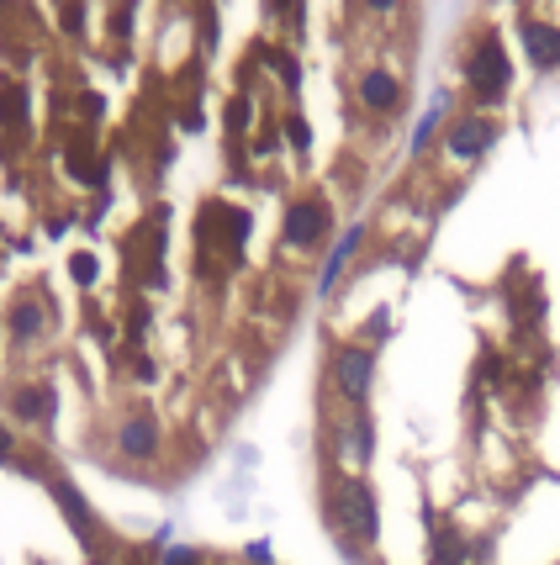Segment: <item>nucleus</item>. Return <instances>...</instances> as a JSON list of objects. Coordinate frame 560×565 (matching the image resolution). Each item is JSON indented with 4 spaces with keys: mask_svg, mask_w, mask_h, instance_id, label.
<instances>
[{
    "mask_svg": "<svg viewBox=\"0 0 560 565\" xmlns=\"http://www.w3.org/2000/svg\"><path fill=\"white\" fill-rule=\"evenodd\" d=\"M465 80H471L476 101H502V90H508V80H513V64H508V53H502L497 37H481L476 43L471 64H465Z\"/></svg>",
    "mask_w": 560,
    "mask_h": 565,
    "instance_id": "f257e3e1",
    "label": "nucleus"
},
{
    "mask_svg": "<svg viewBox=\"0 0 560 565\" xmlns=\"http://www.w3.org/2000/svg\"><path fill=\"white\" fill-rule=\"evenodd\" d=\"M339 523L360 544H370V539L381 534V513H376V497H370L365 481H344L339 486Z\"/></svg>",
    "mask_w": 560,
    "mask_h": 565,
    "instance_id": "f03ea898",
    "label": "nucleus"
},
{
    "mask_svg": "<svg viewBox=\"0 0 560 565\" xmlns=\"http://www.w3.org/2000/svg\"><path fill=\"white\" fill-rule=\"evenodd\" d=\"M323 233H328V206L323 201H296L286 212V243L291 249H312Z\"/></svg>",
    "mask_w": 560,
    "mask_h": 565,
    "instance_id": "7ed1b4c3",
    "label": "nucleus"
},
{
    "mask_svg": "<svg viewBox=\"0 0 560 565\" xmlns=\"http://www.w3.org/2000/svg\"><path fill=\"white\" fill-rule=\"evenodd\" d=\"M370 375H376V360H370V349H344L339 360H333V381L349 402H365L370 391Z\"/></svg>",
    "mask_w": 560,
    "mask_h": 565,
    "instance_id": "20e7f679",
    "label": "nucleus"
},
{
    "mask_svg": "<svg viewBox=\"0 0 560 565\" xmlns=\"http://www.w3.org/2000/svg\"><path fill=\"white\" fill-rule=\"evenodd\" d=\"M117 449L127 460H154L159 455V423L148 418V412H138V418H127L117 428Z\"/></svg>",
    "mask_w": 560,
    "mask_h": 565,
    "instance_id": "39448f33",
    "label": "nucleus"
},
{
    "mask_svg": "<svg viewBox=\"0 0 560 565\" xmlns=\"http://www.w3.org/2000/svg\"><path fill=\"white\" fill-rule=\"evenodd\" d=\"M492 122L487 117H460L455 127H450V154L455 159H476V154H487L492 148Z\"/></svg>",
    "mask_w": 560,
    "mask_h": 565,
    "instance_id": "423d86ee",
    "label": "nucleus"
},
{
    "mask_svg": "<svg viewBox=\"0 0 560 565\" xmlns=\"http://www.w3.org/2000/svg\"><path fill=\"white\" fill-rule=\"evenodd\" d=\"M524 53H529V64H539V69H550V64H560V32L555 27H545V22H529L524 32Z\"/></svg>",
    "mask_w": 560,
    "mask_h": 565,
    "instance_id": "0eeeda50",
    "label": "nucleus"
},
{
    "mask_svg": "<svg viewBox=\"0 0 560 565\" xmlns=\"http://www.w3.org/2000/svg\"><path fill=\"white\" fill-rule=\"evenodd\" d=\"M397 96H402V85H397V74H391V69H370L365 80H360V101L370 111H391V106H397Z\"/></svg>",
    "mask_w": 560,
    "mask_h": 565,
    "instance_id": "6e6552de",
    "label": "nucleus"
},
{
    "mask_svg": "<svg viewBox=\"0 0 560 565\" xmlns=\"http://www.w3.org/2000/svg\"><path fill=\"white\" fill-rule=\"evenodd\" d=\"M360 238H365V228H349V233L339 238V249H333L328 265H323V280H317V291H333V286H339V275H344V265L354 259V249H360Z\"/></svg>",
    "mask_w": 560,
    "mask_h": 565,
    "instance_id": "1a4fd4ad",
    "label": "nucleus"
},
{
    "mask_svg": "<svg viewBox=\"0 0 560 565\" xmlns=\"http://www.w3.org/2000/svg\"><path fill=\"white\" fill-rule=\"evenodd\" d=\"M53 497H59V507L69 513V523H74V529H80V539L90 544V507H85V497L74 492L69 481H59V476H53Z\"/></svg>",
    "mask_w": 560,
    "mask_h": 565,
    "instance_id": "9d476101",
    "label": "nucleus"
},
{
    "mask_svg": "<svg viewBox=\"0 0 560 565\" xmlns=\"http://www.w3.org/2000/svg\"><path fill=\"white\" fill-rule=\"evenodd\" d=\"M16 418H27V423H48V418H53V391H48V386H27V391H16Z\"/></svg>",
    "mask_w": 560,
    "mask_h": 565,
    "instance_id": "9b49d317",
    "label": "nucleus"
},
{
    "mask_svg": "<svg viewBox=\"0 0 560 565\" xmlns=\"http://www.w3.org/2000/svg\"><path fill=\"white\" fill-rule=\"evenodd\" d=\"M43 323H48V317H43V307H37V301H16V312H11V333L22 338V344L43 333Z\"/></svg>",
    "mask_w": 560,
    "mask_h": 565,
    "instance_id": "f8f14e48",
    "label": "nucleus"
},
{
    "mask_svg": "<svg viewBox=\"0 0 560 565\" xmlns=\"http://www.w3.org/2000/svg\"><path fill=\"white\" fill-rule=\"evenodd\" d=\"M428 560H434V565H460V560H465V539H460L455 529H439V534H434V550H428Z\"/></svg>",
    "mask_w": 560,
    "mask_h": 565,
    "instance_id": "ddd939ff",
    "label": "nucleus"
},
{
    "mask_svg": "<svg viewBox=\"0 0 560 565\" xmlns=\"http://www.w3.org/2000/svg\"><path fill=\"white\" fill-rule=\"evenodd\" d=\"M444 106H450V96H434V106L423 111V122H418V133H413V148H423L428 138H434V127H439V117H444Z\"/></svg>",
    "mask_w": 560,
    "mask_h": 565,
    "instance_id": "4468645a",
    "label": "nucleus"
},
{
    "mask_svg": "<svg viewBox=\"0 0 560 565\" xmlns=\"http://www.w3.org/2000/svg\"><path fill=\"white\" fill-rule=\"evenodd\" d=\"M69 275L80 280V286H90V280H96V259H90V254H74V259H69Z\"/></svg>",
    "mask_w": 560,
    "mask_h": 565,
    "instance_id": "2eb2a0df",
    "label": "nucleus"
},
{
    "mask_svg": "<svg viewBox=\"0 0 560 565\" xmlns=\"http://www.w3.org/2000/svg\"><path fill=\"white\" fill-rule=\"evenodd\" d=\"M354 460H370V418H354Z\"/></svg>",
    "mask_w": 560,
    "mask_h": 565,
    "instance_id": "dca6fc26",
    "label": "nucleus"
},
{
    "mask_svg": "<svg viewBox=\"0 0 560 565\" xmlns=\"http://www.w3.org/2000/svg\"><path fill=\"white\" fill-rule=\"evenodd\" d=\"M164 565H201V555L196 550H170V555H164Z\"/></svg>",
    "mask_w": 560,
    "mask_h": 565,
    "instance_id": "f3484780",
    "label": "nucleus"
},
{
    "mask_svg": "<svg viewBox=\"0 0 560 565\" xmlns=\"http://www.w3.org/2000/svg\"><path fill=\"white\" fill-rule=\"evenodd\" d=\"M291 143H296V148H307V143H312V133H307V122H302V117H291Z\"/></svg>",
    "mask_w": 560,
    "mask_h": 565,
    "instance_id": "a211bd4d",
    "label": "nucleus"
},
{
    "mask_svg": "<svg viewBox=\"0 0 560 565\" xmlns=\"http://www.w3.org/2000/svg\"><path fill=\"white\" fill-rule=\"evenodd\" d=\"M249 560L254 565H270V544H249Z\"/></svg>",
    "mask_w": 560,
    "mask_h": 565,
    "instance_id": "6ab92c4d",
    "label": "nucleus"
},
{
    "mask_svg": "<svg viewBox=\"0 0 560 565\" xmlns=\"http://www.w3.org/2000/svg\"><path fill=\"white\" fill-rule=\"evenodd\" d=\"M365 6H370V11H391L397 0H365Z\"/></svg>",
    "mask_w": 560,
    "mask_h": 565,
    "instance_id": "aec40b11",
    "label": "nucleus"
},
{
    "mask_svg": "<svg viewBox=\"0 0 560 565\" xmlns=\"http://www.w3.org/2000/svg\"><path fill=\"white\" fill-rule=\"evenodd\" d=\"M0 460H11V439H6V428H0Z\"/></svg>",
    "mask_w": 560,
    "mask_h": 565,
    "instance_id": "412c9836",
    "label": "nucleus"
}]
</instances>
